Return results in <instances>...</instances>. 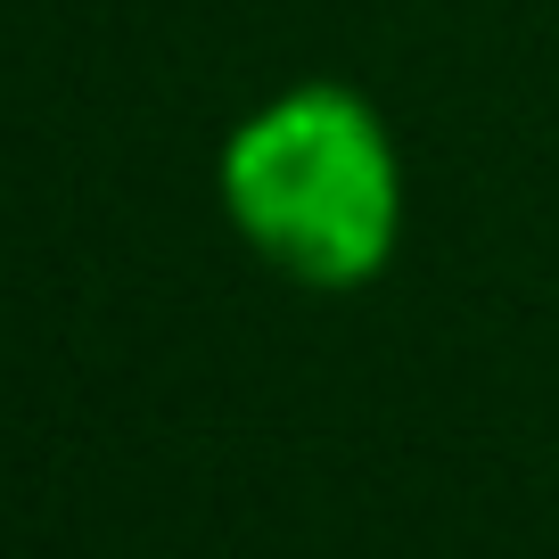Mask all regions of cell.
I'll use <instances>...</instances> for the list:
<instances>
[{
  "instance_id": "1",
  "label": "cell",
  "mask_w": 559,
  "mask_h": 559,
  "mask_svg": "<svg viewBox=\"0 0 559 559\" xmlns=\"http://www.w3.org/2000/svg\"><path fill=\"white\" fill-rule=\"evenodd\" d=\"M223 206L297 288H362L403 230V165L379 107L346 83H297L230 132Z\"/></svg>"
}]
</instances>
